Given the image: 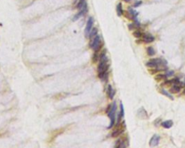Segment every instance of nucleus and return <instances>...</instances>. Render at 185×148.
<instances>
[{
    "mask_svg": "<svg viewBox=\"0 0 185 148\" xmlns=\"http://www.w3.org/2000/svg\"><path fill=\"white\" fill-rule=\"evenodd\" d=\"M116 110H117V104L114 102L113 103L112 105H108V110H106V113H108V117L111 119V123L109 126L108 127V129H111L112 128L113 126L114 125L115 123V112H116Z\"/></svg>",
    "mask_w": 185,
    "mask_h": 148,
    "instance_id": "nucleus-1",
    "label": "nucleus"
},
{
    "mask_svg": "<svg viewBox=\"0 0 185 148\" xmlns=\"http://www.w3.org/2000/svg\"><path fill=\"white\" fill-rule=\"evenodd\" d=\"M90 47L94 51H96V52H98V51L100 49V48H101V37H100V36L96 35V36L94 37L93 39V41H92V42H91L90 44Z\"/></svg>",
    "mask_w": 185,
    "mask_h": 148,
    "instance_id": "nucleus-2",
    "label": "nucleus"
},
{
    "mask_svg": "<svg viewBox=\"0 0 185 148\" xmlns=\"http://www.w3.org/2000/svg\"><path fill=\"white\" fill-rule=\"evenodd\" d=\"M93 23H94V19L92 17H90L88 22H87V24H86V28H85V36L87 37H88L91 30L93 29Z\"/></svg>",
    "mask_w": 185,
    "mask_h": 148,
    "instance_id": "nucleus-3",
    "label": "nucleus"
},
{
    "mask_svg": "<svg viewBox=\"0 0 185 148\" xmlns=\"http://www.w3.org/2000/svg\"><path fill=\"white\" fill-rule=\"evenodd\" d=\"M159 142H160V136L158 135H156L155 134L150 140V146L151 147H156L159 144Z\"/></svg>",
    "mask_w": 185,
    "mask_h": 148,
    "instance_id": "nucleus-4",
    "label": "nucleus"
},
{
    "mask_svg": "<svg viewBox=\"0 0 185 148\" xmlns=\"http://www.w3.org/2000/svg\"><path fill=\"white\" fill-rule=\"evenodd\" d=\"M155 40V38L151 34H144L142 36V42L145 43H151Z\"/></svg>",
    "mask_w": 185,
    "mask_h": 148,
    "instance_id": "nucleus-5",
    "label": "nucleus"
},
{
    "mask_svg": "<svg viewBox=\"0 0 185 148\" xmlns=\"http://www.w3.org/2000/svg\"><path fill=\"white\" fill-rule=\"evenodd\" d=\"M107 94L108 95V97L112 99L114 97V94H115V90L113 89V87L112 86V85H108V88H107Z\"/></svg>",
    "mask_w": 185,
    "mask_h": 148,
    "instance_id": "nucleus-6",
    "label": "nucleus"
},
{
    "mask_svg": "<svg viewBox=\"0 0 185 148\" xmlns=\"http://www.w3.org/2000/svg\"><path fill=\"white\" fill-rule=\"evenodd\" d=\"M181 86L174 84V85L170 89L169 92H170L171 93H172V94H177V93H179V92L181 91Z\"/></svg>",
    "mask_w": 185,
    "mask_h": 148,
    "instance_id": "nucleus-7",
    "label": "nucleus"
},
{
    "mask_svg": "<svg viewBox=\"0 0 185 148\" xmlns=\"http://www.w3.org/2000/svg\"><path fill=\"white\" fill-rule=\"evenodd\" d=\"M173 121H171V120H168V121H163L161 123V125L165 128V129H170L171 127H172L173 126Z\"/></svg>",
    "mask_w": 185,
    "mask_h": 148,
    "instance_id": "nucleus-8",
    "label": "nucleus"
},
{
    "mask_svg": "<svg viewBox=\"0 0 185 148\" xmlns=\"http://www.w3.org/2000/svg\"><path fill=\"white\" fill-rule=\"evenodd\" d=\"M167 75L164 73H158L155 76V79L157 81H160V80H165L167 79Z\"/></svg>",
    "mask_w": 185,
    "mask_h": 148,
    "instance_id": "nucleus-9",
    "label": "nucleus"
},
{
    "mask_svg": "<svg viewBox=\"0 0 185 148\" xmlns=\"http://www.w3.org/2000/svg\"><path fill=\"white\" fill-rule=\"evenodd\" d=\"M117 14L119 16H121L123 15L124 12H123V10H122V5L121 3H119L117 6Z\"/></svg>",
    "mask_w": 185,
    "mask_h": 148,
    "instance_id": "nucleus-10",
    "label": "nucleus"
},
{
    "mask_svg": "<svg viewBox=\"0 0 185 148\" xmlns=\"http://www.w3.org/2000/svg\"><path fill=\"white\" fill-rule=\"evenodd\" d=\"M132 34H133V36L135 37V38H137V39H140V38H142V36H143L142 33L140 31H139V30H137V31H134Z\"/></svg>",
    "mask_w": 185,
    "mask_h": 148,
    "instance_id": "nucleus-11",
    "label": "nucleus"
},
{
    "mask_svg": "<svg viewBox=\"0 0 185 148\" xmlns=\"http://www.w3.org/2000/svg\"><path fill=\"white\" fill-rule=\"evenodd\" d=\"M123 132H124V129H118V130L114 131L112 133V136L113 137H117V136H120Z\"/></svg>",
    "mask_w": 185,
    "mask_h": 148,
    "instance_id": "nucleus-12",
    "label": "nucleus"
},
{
    "mask_svg": "<svg viewBox=\"0 0 185 148\" xmlns=\"http://www.w3.org/2000/svg\"><path fill=\"white\" fill-rule=\"evenodd\" d=\"M147 54L149 56H153V55H155V54H156L155 49H154L152 47H147Z\"/></svg>",
    "mask_w": 185,
    "mask_h": 148,
    "instance_id": "nucleus-13",
    "label": "nucleus"
},
{
    "mask_svg": "<svg viewBox=\"0 0 185 148\" xmlns=\"http://www.w3.org/2000/svg\"><path fill=\"white\" fill-rule=\"evenodd\" d=\"M97 31H98V30H97V28H93L92 30H91V31H90V34H89V36H88V37L90 39H92L93 37L94 38V37L97 35Z\"/></svg>",
    "mask_w": 185,
    "mask_h": 148,
    "instance_id": "nucleus-14",
    "label": "nucleus"
},
{
    "mask_svg": "<svg viewBox=\"0 0 185 148\" xmlns=\"http://www.w3.org/2000/svg\"><path fill=\"white\" fill-rule=\"evenodd\" d=\"M161 93L162 94H163V95H165L166 97H168L170 99H171V100H174V97L171 96V94H170L168 92H167L165 89H161Z\"/></svg>",
    "mask_w": 185,
    "mask_h": 148,
    "instance_id": "nucleus-15",
    "label": "nucleus"
},
{
    "mask_svg": "<svg viewBox=\"0 0 185 148\" xmlns=\"http://www.w3.org/2000/svg\"><path fill=\"white\" fill-rule=\"evenodd\" d=\"M86 2V0H79V2H78V5H77V8L78 9H79V10H80L83 7V5H85V3Z\"/></svg>",
    "mask_w": 185,
    "mask_h": 148,
    "instance_id": "nucleus-16",
    "label": "nucleus"
},
{
    "mask_svg": "<svg viewBox=\"0 0 185 148\" xmlns=\"http://www.w3.org/2000/svg\"><path fill=\"white\" fill-rule=\"evenodd\" d=\"M121 118H123L124 117V107H123V105L122 103L121 102L120 103V113H119Z\"/></svg>",
    "mask_w": 185,
    "mask_h": 148,
    "instance_id": "nucleus-17",
    "label": "nucleus"
},
{
    "mask_svg": "<svg viewBox=\"0 0 185 148\" xmlns=\"http://www.w3.org/2000/svg\"><path fill=\"white\" fill-rule=\"evenodd\" d=\"M171 84H174V81L173 80H167L165 82L163 83V84H161V85H166V86H169V85H171Z\"/></svg>",
    "mask_w": 185,
    "mask_h": 148,
    "instance_id": "nucleus-18",
    "label": "nucleus"
},
{
    "mask_svg": "<svg viewBox=\"0 0 185 148\" xmlns=\"http://www.w3.org/2000/svg\"><path fill=\"white\" fill-rule=\"evenodd\" d=\"M159 70H160L159 69H157V68H154L153 70H150L149 72H150V73H151V74H154V73L158 72Z\"/></svg>",
    "mask_w": 185,
    "mask_h": 148,
    "instance_id": "nucleus-19",
    "label": "nucleus"
},
{
    "mask_svg": "<svg viewBox=\"0 0 185 148\" xmlns=\"http://www.w3.org/2000/svg\"><path fill=\"white\" fill-rule=\"evenodd\" d=\"M129 28L130 30L135 29V24H129Z\"/></svg>",
    "mask_w": 185,
    "mask_h": 148,
    "instance_id": "nucleus-20",
    "label": "nucleus"
},
{
    "mask_svg": "<svg viewBox=\"0 0 185 148\" xmlns=\"http://www.w3.org/2000/svg\"><path fill=\"white\" fill-rule=\"evenodd\" d=\"M98 60V55H97V54H95V55H94V57H93V60H94V62H96Z\"/></svg>",
    "mask_w": 185,
    "mask_h": 148,
    "instance_id": "nucleus-21",
    "label": "nucleus"
},
{
    "mask_svg": "<svg viewBox=\"0 0 185 148\" xmlns=\"http://www.w3.org/2000/svg\"><path fill=\"white\" fill-rule=\"evenodd\" d=\"M142 4V2L141 1H140V2H137L136 4H135L134 5V7H138V6H140V5Z\"/></svg>",
    "mask_w": 185,
    "mask_h": 148,
    "instance_id": "nucleus-22",
    "label": "nucleus"
},
{
    "mask_svg": "<svg viewBox=\"0 0 185 148\" xmlns=\"http://www.w3.org/2000/svg\"><path fill=\"white\" fill-rule=\"evenodd\" d=\"M183 94H185V89H184V92H183Z\"/></svg>",
    "mask_w": 185,
    "mask_h": 148,
    "instance_id": "nucleus-23",
    "label": "nucleus"
}]
</instances>
